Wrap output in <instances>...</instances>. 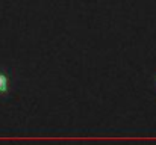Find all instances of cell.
Here are the masks:
<instances>
[{
	"mask_svg": "<svg viewBox=\"0 0 156 145\" xmlns=\"http://www.w3.org/2000/svg\"><path fill=\"white\" fill-rule=\"evenodd\" d=\"M14 73L5 67L0 65V101L8 100L14 92Z\"/></svg>",
	"mask_w": 156,
	"mask_h": 145,
	"instance_id": "1",
	"label": "cell"
},
{
	"mask_svg": "<svg viewBox=\"0 0 156 145\" xmlns=\"http://www.w3.org/2000/svg\"><path fill=\"white\" fill-rule=\"evenodd\" d=\"M153 83H155V88H156V74H155V77H153Z\"/></svg>",
	"mask_w": 156,
	"mask_h": 145,
	"instance_id": "2",
	"label": "cell"
}]
</instances>
